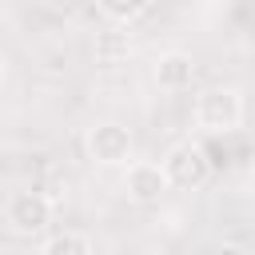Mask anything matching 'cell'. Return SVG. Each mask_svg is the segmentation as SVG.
Here are the masks:
<instances>
[{
    "instance_id": "cell-7",
    "label": "cell",
    "mask_w": 255,
    "mask_h": 255,
    "mask_svg": "<svg viewBox=\"0 0 255 255\" xmlns=\"http://www.w3.org/2000/svg\"><path fill=\"white\" fill-rule=\"evenodd\" d=\"M36 251L40 255H92L96 251V239L88 231L64 227V231H48L44 239H36Z\"/></svg>"
},
{
    "instance_id": "cell-4",
    "label": "cell",
    "mask_w": 255,
    "mask_h": 255,
    "mask_svg": "<svg viewBox=\"0 0 255 255\" xmlns=\"http://www.w3.org/2000/svg\"><path fill=\"white\" fill-rule=\"evenodd\" d=\"M163 171H167L175 191H203L207 179H211V159H207V151L199 143L183 139L163 155Z\"/></svg>"
},
{
    "instance_id": "cell-5",
    "label": "cell",
    "mask_w": 255,
    "mask_h": 255,
    "mask_svg": "<svg viewBox=\"0 0 255 255\" xmlns=\"http://www.w3.org/2000/svg\"><path fill=\"white\" fill-rule=\"evenodd\" d=\"M124 191L131 203H159L167 191H171V179L163 171V159L151 163V159H131L128 163V175H124Z\"/></svg>"
},
{
    "instance_id": "cell-6",
    "label": "cell",
    "mask_w": 255,
    "mask_h": 255,
    "mask_svg": "<svg viewBox=\"0 0 255 255\" xmlns=\"http://www.w3.org/2000/svg\"><path fill=\"white\" fill-rule=\"evenodd\" d=\"M195 72H199L195 56L183 52V48H171V52H163V56L155 60L151 80L159 84V92H187V88L195 84Z\"/></svg>"
},
{
    "instance_id": "cell-1",
    "label": "cell",
    "mask_w": 255,
    "mask_h": 255,
    "mask_svg": "<svg viewBox=\"0 0 255 255\" xmlns=\"http://www.w3.org/2000/svg\"><path fill=\"white\" fill-rule=\"evenodd\" d=\"M243 116H247V104H243L239 88H231V84H207V88L195 92L191 124L203 135H231V131L243 128Z\"/></svg>"
},
{
    "instance_id": "cell-8",
    "label": "cell",
    "mask_w": 255,
    "mask_h": 255,
    "mask_svg": "<svg viewBox=\"0 0 255 255\" xmlns=\"http://www.w3.org/2000/svg\"><path fill=\"white\" fill-rule=\"evenodd\" d=\"M147 4H151V0H96L100 16L112 20V24H135V20L147 12Z\"/></svg>"
},
{
    "instance_id": "cell-2",
    "label": "cell",
    "mask_w": 255,
    "mask_h": 255,
    "mask_svg": "<svg viewBox=\"0 0 255 255\" xmlns=\"http://www.w3.org/2000/svg\"><path fill=\"white\" fill-rule=\"evenodd\" d=\"M4 227L20 239H44L56 223V199L44 195L40 187H16L4 195Z\"/></svg>"
},
{
    "instance_id": "cell-3",
    "label": "cell",
    "mask_w": 255,
    "mask_h": 255,
    "mask_svg": "<svg viewBox=\"0 0 255 255\" xmlns=\"http://www.w3.org/2000/svg\"><path fill=\"white\" fill-rule=\"evenodd\" d=\"M84 147H88V159L100 163V167H128L135 159V139L124 124L116 120H104V124H92L88 135H84Z\"/></svg>"
}]
</instances>
